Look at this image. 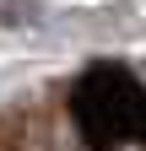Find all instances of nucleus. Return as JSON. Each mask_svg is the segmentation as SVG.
<instances>
[{"instance_id": "1", "label": "nucleus", "mask_w": 146, "mask_h": 151, "mask_svg": "<svg viewBox=\"0 0 146 151\" xmlns=\"http://www.w3.org/2000/svg\"><path fill=\"white\" fill-rule=\"evenodd\" d=\"M70 113L92 146H146V92L119 65L87 70L76 81Z\"/></svg>"}]
</instances>
